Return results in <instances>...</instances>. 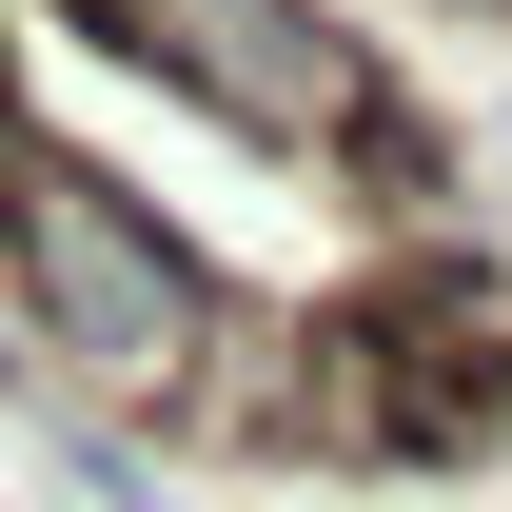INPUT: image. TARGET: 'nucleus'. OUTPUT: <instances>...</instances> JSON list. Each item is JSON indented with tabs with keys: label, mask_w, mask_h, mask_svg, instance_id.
<instances>
[{
	"label": "nucleus",
	"mask_w": 512,
	"mask_h": 512,
	"mask_svg": "<svg viewBox=\"0 0 512 512\" xmlns=\"http://www.w3.org/2000/svg\"><path fill=\"white\" fill-rule=\"evenodd\" d=\"M0 296L40 335V375L79 414H138V434H197V394L256 355V296L217 256L119 178V158H79V138H0Z\"/></svg>",
	"instance_id": "obj_1"
},
{
	"label": "nucleus",
	"mask_w": 512,
	"mask_h": 512,
	"mask_svg": "<svg viewBox=\"0 0 512 512\" xmlns=\"http://www.w3.org/2000/svg\"><path fill=\"white\" fill-rule=\"evenodd\" d=\"M60 20H79L119 79H158L178 119H217L237 158H276V178H355L394 237H453V217H473L434 99H414L394 40H355L335 0H60Z\"/></svg>",
	"instance_id": "obj_2"
},
{
	"label": "nucleus",
	"mask_w": 512,
	"mask_h": 512,
	"mask_svg": "<svg viewBox=\"0 0 512 512\" xmlns=\"http://www.w3.org/2000/svg\"><path fill=\"white\" fill-rule=\"evenodd\" d=\"M20 375H40V335H20V296H0V394H20Z\"/></svg>",
	"instance_id": "obj_3"
},
{
	"label": "nucleus",
	"mask_w": 512,
	"mask_h": 512,
	"mask_svg": "<svg viewBox=\"0 0 512 512\" xmlns=\"http://www.w3.org/2000/svg\"><path fill=\"white\" fill-rule=\"evenodd\" d=\"M0 138H20V0H0Z\"/></svg>",
	"instance_id": "obj_4"
}]
</instances>
